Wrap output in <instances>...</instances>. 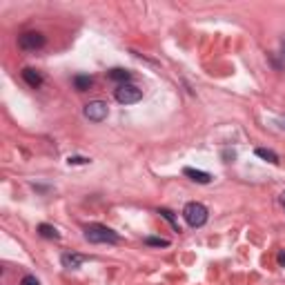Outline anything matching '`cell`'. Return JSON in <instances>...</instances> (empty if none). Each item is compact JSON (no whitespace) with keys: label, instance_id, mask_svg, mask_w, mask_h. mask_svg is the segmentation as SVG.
<instances>
[{"label":"cell","instance_id":"5","mask_svg":"<svg viewBox=\"0 0 285 285\" xmlns=\"http://www.w3.org/2000/svg\"><path fill=\"white\" fill-rule=\"evenodd\" d=\"M83 114H85V118L92 120V123H103L105 118H107L109 109H107V103H103V100H92V103L85 105Z\"/></svg>","mask_w":285,"mask_h":285},{"label":"cell","instance_id":"9","mask_svg":"<svg viewBox=\"0 0 285 285\" xmlns=\"http://www.w3.org/2000/svg\"><path fill=\"white\" fill-rule=\"evenodd\" d=\"M111 80H118L120 85H125V83H130L132 80V71H127V69H123V67H114V69H109V74H107Z\"/></svg>","mask_w":285,"mask_h":285},{"label":"cell","instance_id":"16","mask_svg":"<svg viewBox=\"0 0 285 285\" xmlns=\"http://www.w3.org/2000/svg\"><path fill=\"white\" fill-rule=\"evenodd\" d=\"M20 285H40V281H38L36 276H31V274H27V276H22V281Z\"/></svg>","mask_w":285,"mask_h":285},{"label":"cell","instance_id":"2","mask_svg":"<svg viewBox=\"0 0 285 285\" xmlns=\"http://www.w3.org/2000/svg\"><path fill=\"white\" fill-rule=\"evenodd\" d=\"M85 238L89 243H118V234L114 230H109L107 225H98V223H94V225H89L85 230Z\"/></svg>","mask_w":285,"mask_h":285},{"label":"cell","instance_id":"11","mask_svg":"<svg viewBox=\"0 0 285 285\" xmlns=\"http://www.w3.org/2000/svg\"><path fill=\"white\" fill-rule=\"evenodd\" d=\"M92 85H94V78L92 76H85V74L74 76V87L78 89V92H87Z\"/></svg>","mask_w":285,"mask_h":285},{"label":"cell","instance_id":"17","mask_svg":"<svg viewBox=\"0 0 285 285\" xmlns=\"http://www.w3.org/2000/svg\"><path fill=\"white\" fill-rule=\"evenodd\" d=\"M278 263H281V265H285V252H281V254H278Z\"/></svg>","mask_w":285,"mask_h":285},{"label":"cell","instance_id":"6","mask_svg":"<svg viewBox=\"0 0 285 285\" xmlns=\"http://www.w3.org/2000/svg\"><path fill=\"white\" fill-rule=\"evenodd\" d=\"M85 256L83 254H76V252H67L63 254V259H60V263H63V267H67V270H78L83 263H85Z\"/></svg>","mask_w":285,"mask_h":285},{"label":"cell","instance_id":"15","mask_svg":"<svg viewBox=\"0 0 285 285\" xmlns=\"http://www.w3.org/2000/svg\"><path fill=\"white\" fill-rule=\"evenodd\" d=\"M67 163H69V165H87L89 158H85V156H69V158H67Z\"/></svg>","mask_w":285,"mask_h":285},{"label":"cell","instance_id":"20","mask_svg":"<svg viewBox=\"0 0 285 285\" xmlns=\"http://www.w3.org/2000/svg\"><path fill=\"white\" fill-rule=\"evenodd\" d=\"M283 205H285V203H283Z\"/></svg>","mask_w":285,"mask_h":285},{"label":"cell","instance_id":"8","mask_svg":"<svg viewBox=\"0 0 285 285\" xmlns=\"http://www.w3.org/2000/svg\"><path fill=\"white\" fill-rule=\"evenodd\" d=\"M22 80H25L29 87H33V89H38L43 85V76L38 74L36 69H31V67H25V69H22Z\"/></svg>","mask_w":285,"mask_h":285},{"label":"cell","instance_id":"10","mask_svg":"<svg viewBox=\"0 0 285 285\" xmlns=\"http://www.w3.org/2000/svg\"><path fill=\"white\" fill-rule=\"evenodd\" d=\"M38 234H40L43 238H52V241H58L60 238V232L56 230L54 225H47V223H40V225H38Z\"/></svg>","mask_w":285,"mask_h":285},{"label":"cell","instance_id":"1","mask_svg":"<svg viewBox=\"0 0 285 285\" xmlns=\"http://www.w3.org/2000/svg\"><path fill=\"white\" fill-rule=\"evenodd\" d=\"M208 208H205L203 203H196V200H192V203L185 205V210H183V219L189 227H203L205 223H208Z\"/></svg>","mask_w":285,"mask_h":285},{"label":"cell","instance_id":"13","mask_svg":"<svg viewBox=\"0 0 285 285\" xmlns=\"http://www.w3.org/2000/svg\"><path fill=\"white\" fill-rule=\"evenodd\" d=\"M145 245H149V248H167L170 241L167 238H158V236H147L145 238Z\"/></svg>","mask_w":285,"mask_h":285},{"label":"cell","instance_id":"14","mask_svg":"<svg viewBox=\"0 0 285 285\" xmlns=\"http://www.w3.org/2000/svg\"><path fill=\"white\" fill-rule=\"evenodd\" d=\"M158 214L163 216V219H167V221H170V223H172V227H174L176 232H181V227H178V221L174 219V214H172V212L167 210V208H160V210H158Z\"/></svg>","mask_w":285,"mask_h":285},{"label":"cell","instance_id":"7","mask_svg":"<svg viewBox=\"0 0 285 285\" xmlns=\"http://www.w3.org/2000/svg\"><path fill=\"white\" fill-rule=\"evenodd\" d=\"M183 174H185L187 178H192L194 183H200V185H208V183H212V174H208V172H200V170H194V167H185V170H183Z\"/></svg>","mask_w":285,"mask_h":285},{"label":"cell","instance_id":"18","mask_svg":"<svg viewBox=\"0 0 285 285\" xmlns=\"http://www.w3.org/2000/svg\"><path fill=\"white\" fill-rule=\"evenodd\" d=\"M281 198H283V203H285V192H283V194H281Z\"/></svg>","mask_w":285,"mask_h":285},{"label":"cell","instance_id":"19","mask_svg":"<svg viewBox=\"0 0 285 285\" xmlns=\"http://www.w3.org/2000/svg\"><path fill=\"white\" fill-rule=\"evenodd\" d=\"M283 56H285V43H283Z\"/></svg>","mask_w":285,"mask_h":285},{"label":"cell","instance_id":"3","mask_svg":"<svg viewBox=\"0 0 285 285\" xmlns=\"http://www.w3.org/2000/svg\"><path fill=\"white\" fill-rule=\"evenodd\" d=\"M141 98H143V89H138L136 85H132V83L118 85V89H116V100H118L120 105H134Z\"/></svg>","mask_w":285,"mask_h":285},{"label":"cell","instance_id":"4","mask_svg":"<svg viewBox=\"0 0 285 285\" xmlns=\"http://www.w3.org/2000/svg\"><path fill=\"white\" fill-rule=\"evenodd\" d=\"M45 43H47V38L40 31H25L18 36V47L25 52H36V49L45 47Z\"/></svg>","mask_w":285,"mask_h":285},{"label":"cell","instance_id":"12","mask_svg":"<svg viewBox=\"0 0 285 285\" xmlns=\"http://www.w3.org/2000/svg\"><path fill=\"white\" fill-rule=\"evenodd\" d=\"M256 156H259V158H263V160H267V163H272V165H278V154L272 152V149L259 147V149H256Z\"/></svg>","mask_w":285,"mask_h":285}]
</instances>
